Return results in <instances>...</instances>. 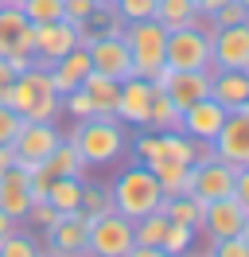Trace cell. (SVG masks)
I'll list each match as a JSON object with an SVG mask.
<instances>
[{
    "label": "cell",
    "instance_id": "6da1fadb",
    "mask_svg": "<svg viewBox=\"0 0 249 257\" xmlns=\"http://www.w3.org/2000/svg\"><path fill=\"white\" fill-rule=\"evenodd\" d=\"M70 141H74V148L82 152V160H86V168L90 164H113L125 156V148H129V137H125V128L117 117H82L74 125V133H70Z\"/></svg>",
    "mask_w": 249,
    "mask_h": 257
},
{
    "label": "cell",
    "instance_id": "7a4b0ae2",
    "mask_svg": "<svg viewBox=\"0 0 249 257\" xmlns=\"http://www.w3.org/2000/svg\"><path fill=\"white\" fill-rule=\"evenodd\" d=\"M8 105H12L24 121H55L59 109H62V101H59V94L51 90V78H47L43 66H31L24 74H16Z\"/></svg>",
    "mask_w": 249,
    "mask_h": 257
},
{
    "label": "cell",
    "instance_id": "3957f363",
    "mask_svg": "<svg viewBox=\"0 0 249 257\" xmlns=\"http://www.w3.org/2000/svg\"><path fill=\"white\" fill-rule=\"evenodd\" d=\"M109 195H113V210L117 214H125V218H144L148 210L160 207V179L144 168V164H133V168H125L121 176H117V183L109 187Z\"/></svg>",
    "mask_w": 249,
    "mask_h": 257
},
{
    "label": "cell",
    "instance_id": "277c9868",
    "mask_svg": "<svg viewBox=\"0 0 249 257\" xmlns=\"http://www.w3.org/2000/svg\"><path fill=\"white\" fill-rule=\"evenodd\" d=\"M125 43H129V59H133V74L152 82L164 70V55H168V28L160 20H137L125 24Z\"/></svg>",
    "mask_w": 249,
    "mask_h": 257
},
{
    "label": "cell",
    "instance_id": "5b68a950",
    "mask_svg": "<svg viewBox=\"0 0 249 257\" xmlns=\"http://www.w3.org/2000/svg\"><path fill=\"white\" fill-rule=\"evenodd\" d=\"M82 47L90 51V66L105 78H133V59H129V43H125V32H86L82 35Z\"/></svg>",
    "mask_w": 249,
    "mask_h": 257
},
{
    "label": "cell",
    "instance_id": "8992f818",
    "mask_svg": "<svg viewBox=\"0 0 249 257\" xmlns=\"http://www.w3.org/2000/svg\"><path fill=\"white\" fill-rule=\"evenodd\" d=\"M164 63L171 70H214L210 66V35L202 32V28H195V24L171 28Z\"/></svg>",
    "mask_w": 249,
    "mask_h": 257
},
{
    "label": "cell",
    "instance_id": "52a82bcc",
    "mask_svg": "<svg viewBox=\"0 0 249 257\" xmlns=\"http://www.w3.org/2000/svg\"><path fill=\"white\" fill-rule=\"evenodd\" d=\"M90 214L78 207L59 214L55 222L47 226V253L51 257H90L86 241H90Z\"/></svg>",
    "mask_w": 249,
    "mask_h": 257
},
{
    "label": "cell",
    "instance_id": "ba28073f",
    "mask_svg": "<svg viewBox=\"0 0 249 257\" xmlns=\"http://www.w3.org/2000/svg\"><path fill=\"white\" fill-rule=\"evenodd\" d=\"M133 245H137V238H133V218L109 210V214H101V218L90 222V241H86L90 257H125Z\"/></svg>",
    "mask_w": 249,
    "mask_h": 257
},
{
    "label": "cell",
    "instance_id": "9c48e42d",
    "mask_svg": "<svg viewBox=\"0 0 249 257\" xmlns=\"http://www.w3.org/2000/svg\"><path fill=\"white\" fill-rule=\"evenodd\" d=\"M210 74H214V70H171V66H164L152 78V86L164 90V94L175 101V109L183 113L187 105L210 97Z\"/></svg>",
    "mask_w": 249,
    "mask_h": 257
},
{
    "label": "cell",
    "instance_id": "30bf717a",
    "mask_svg": "<svg viewBox=\"0 0 249 257\" xmlns=\"http://www.w3.org/2000/svg\"><path fill=\"white\" fill-rule=\"evenodd\" d=\"M86 28H78L70 20H55V24H39L35 28V66H51L59 63L62 55H70L74 47H82Z\"/></svg>",
    "mask_w": 249,
    "mask_h": 257
},
{
    "label": "cell",
    "instance_id": "8fae6325",
    "mask_svg": "<svg viewBox=\"0 0 249 257\" xmlns=\"http://www.w3.org/2000/svg\"><path fill=\"white\" fill-rule=\"evenodd\" d=\"M210 66L214 70H249V24L218 28L210 35Z\"/></svg>",
    "mask_w": 249,
    "mask_h": 257
},
{
    "label": "cell",
    "instance_id": "7c38bea8",
    "mask_svg": "<svg viewBox=\"0 0 249 257\" xmlns=\"http://www.w3.org/2000/svg\"><path fill=\"white\" fill-rule=\"evenodd\" d=\"M59 128H55V121H24L20 125V133H16V164H43L51 152H55V145H59Z\"/></svg>",
    "mask_w": 249,
    "mask_h": 257
},
{
    "label": "cell",
    "instance_id": "4fadbf2b",
    "mask_svg": "<svg viewBox=\"0 0 249 257\" xmlns=\"http://www.w3.org/2000/svg\"><path fill=\"white\" fill-rule=\"evenodd\" d=\"M245 214L249 210L233 199V195H222V199H210L206 207H202V234L210 241H222V238H233V234H241V226H245Z\"/></svg>",
    "mask_w": 249,
    "mask_h": 257
},
{
    "label": "cell",
    "instance_id": "5bb4252c",
    "mask_svg": "<svg viewBox=\"0 0 249 257\" xmlns=\"http://www.w3.org/2000/svg\"><path fill=\"white\" fill-rule=\"evenodd\" d=\"M214 152H218V160L233 164V168L249 164V113L245 109L226 113V121H222V128L214 137Z\"/></svg>",
    "mask_w": 249,
    "mask_h": 257
},
{
    "label": "cell",
    "instance_id": "9a60e30c",
    "mask_svg": "<svg viewBox=\"0 0 249 257\" xmlns=\"http://www.w3.org/2000/svg\"><path fill=\"white\" fill-rule=\"evenodd\" d=\"M148 113H152V82H148V78H137V74H133V78H125L113 117L125 121V125H148Z\"/></svg>",
    "mask_w": 249,
    "mask_h": 257
},
{
    "label": "cell",
    "instance_id": "2e32d148",
    "mask_svg": "<svg viewBox=\"0 0 249 257\" xmlns=\"http://www.w3.org/2000/svg\"><path fill=\"white\" fill-rule=\"evenodd\" d=\"M226 121V109L218 105L214 97H202L195 105H187L183 117H179V133H187L191 141H214L218 128Z\"/></svg>",
    "mask_w": 249,
    "mask_h": 257
},
{
    "label": "cell",
    "instance_id": "e0dca14e",
    "mask_svg": "<svg viewBox=\"0 0 249 257\" xmlns=\"http://www.w3.org/2000/svg\"><path fill=\"white\" fill-rule=\"evenodd\" d=\"M0 210L16 218V222H24L31 210V191H28V172L12 164L8 172H0Z\"/></svg>",
    "mask_w": 249,
    "mask_h": 257
},
{
    "label": "cell",
    "instance_id": "ac0fdd59",
    "mask_svg": "<svg viewBox=\"0 0 249 257\" xmlns=\"http://www.w3.org/2000/svg\"><path fill=\"white\" fill-rule=\"evenodd\" d=\"M233 164L226 160H210V164H195V199L210 203V199H222V195H233Z\"/></svg>",
    "mask_w": 249,
    "mask_h": 257
},
{
    "label": "cell",
    "instance_id": "d6986e66",
    "mask_svg": "<svg viewBox=\"0 0 249 257\" xmlns=\"http://www.w3.org/2000/svg\"><path fill=\"white\" fill-rule=\"evenodd\" d=\"M90 70H93V66H90V51H86V47H74L70 55H62L59 63L47 66V78H51V90L62 97V94H70V90H78L82 78H86Z\"/></svg>",
    "mask_w": 249,
    "mask_h": 257
},
{
    "label": "cell",
    "instance_id": "ffe728a7",
    "mask_svg": "<svg viewBox=\"0 0 249 257\" xmlns=\"http://www.w3.org/2000/svg\"><path fill=\"white\" fill-rule=\"evenodd\" d=\"M210 97H214L226 113L241 109L245 97H249V74L245 70H214V74H210Z\"/></svg>",
    "mask_w": 249,
    "mask_h": 257
},
{
    "label": "cell",
    "instance_id": "44dd1931",
    "mask_svg": "<svg viewBox=\"0 0 249 257\" xmlns=\"http://www.w3.org/2000/svg\"><path fill=\"white\" fill-rule=\"evenodd\" d=\"M82 90L90 94L93 113H97V117H113V109H117V97H121V82H117V78H105V74L90 70V74L82 78Z\"/></svg>",
    "mask_w": 249,
    "mask_h": 257
},
{
    "label": "cell",
    "instance_id": "7402d4cb",
    "mask_svg": "<svg viewBox=\"0 0 249 257\" xmlns=\"http://www.w3.org/2000/svg\"><path fill=\"white\" fill-rule=\"evenodd\" d=\"M47 172L51 176H74V179H82V172H86V160H82V152L74 148V141L66 137V141H59L55 145V152L47 156Z\"/></svg>",
    "mask_w": 249,
    "mask_h": 257
},
{
    "label": "cell",
    "instance_id": "603a6c76",
    "mask_svg": "<svg viewBox=\"0 0 249 257\" xmlns=\"http://www.w3.org/2000/svg\"><path fill=\"white\" fill-rule=\"evenodd\" d=\"M179 117H183V113L175 109V101H171L164 90L152 86V113H148V125L144 128H152V133H175V128H179Z\"/></svg>",
    "mask_w": 249,
    "mask_h": 257
},
{
    "label": "cell",
    "instance_id": "cb8c5ba5",
    "mask_svg": "<svg viewBox=\"0 0 249 257\" xmlns=\"http://www.w3.org/2000/svg\"><path fill=\"white\" fill-rule=\"evenodd\" d=\"M160 207L168 210V218L171 222H179V226H195L199 230L202 226V199H195V195H175V199H160Z\"/></svg>",
    "mask_w": 249,
    "mask_h": 257
},
{
    "label": "cell",
    "instance_id": "d4e9b609",
    "mask_svg": "<svg viewBox=\"0 0 249 257\" xmlns=\"http://www.w3.org/2000/svg\"><path fill=\"white\" fill-rule=\"evenodd\" d=\"M47 203L59 210V214L78 210V203H82V179H74V176H55V179H51V191H47Z\"/></svg>",
    "mask_w": 249,
    "mask_h": 257
},
{
    "label": "cell",
    "instance_id": "484cf974",
    "mask_svg": "<svg viewBox=\"0 0 249 257\" xmlns=\"http://www.w3.org/2000/svg\"><path fill=\"white\" fill-rule=\"evenodd\" d=\"M28 28V16L16 8V4H0V59H8L16 47L20 32Z\"/></svg>",
    "mask_w": 249,
    "mask_h": 257
},
{
    "label": "cell",
    "instance_id": "4316f807",
    "mask_svg": "<svg viewBox=\"0 0 249 257\" xmlns=\"http://www.w3.org/2000/svg\"><path fill=\"white\" fill-rule=\"evenodd\" d=\"M195 0H156V20L164 24V28H183V24H191L195 20Z\"/></svg>",
    "mask_w": 249,
    "mask_h": 257
},
{
    "label": "cell",
    "instance_id": "83f0119b",
    "mask_svg": "<svg viewBox=\"0 0 249 257\" xmlns=\"http://www.w3.org/2000/svg\"><path fill=\"white\" fill-rule=\"evenodd\" d=\"M78 207L86 210L90 218H101V214L113 210V195H109V187H101V183H82V203H78Z\"/></svg>",
    "mask_w": 249,
    "mask_h": 257
},
{
    "label": "cell",
    "instance_id": "f1b7e54d",
    "mask_svg": "<svg viewBox=\"0 0 249 257\" xmlns=\"http://www.w3.org/2000/svg\"><path fill=\"white\" fill-rule=\"evenodd\" d=\"M20 12L28 16L31 28H39V24H55V20H62V0H24Z\"/></svg>",
    "mask_w": 249,
    "mask_h": 257
},
{
    "label": "cell",
    "instance_id": "f546056e",
    "mask_svg": "<svg viewBox=\"0 0 249 257\" xmlns=\"http://www.w3.org/2000/svg\"><path fill=\"white\" fill-rule=\"evenodd\" d=\"M195 226H179V222H168V234H164V241H160V249L171 257H183L191 245H195Z\"/></svg>",
    "mask_w": 249,
    "mask_h": 257
},
{
    "label": "cell",
    "instance_id": "4dcf8cb0",
    "mask_svg": "<svg viewBox=\"0 0 249 257\" xmlns=\"http://www.w3.org/2000/svg\"><path fill=\"white\" fill-rule=\"evenodd\" d=\"M0 257H43V249H39L28 234H20V226H16L12 234L0 241Z\"/></svg>",
    "mask_w": 249,
    "mask_h": 257
},
{
    "label": "cell",
    "instance_id": "1f68e13d",
    "mask_svg": "<svg viewBox=\"0 0 249 257\" xmlns=\"http://www.w3.org/2000/svg\"><path fill=\"white\" fill-rule=\"evenodd\" d=\"M97 0H62V20H70L78 28H90V20L97 16Z\"/></svg>",
    "mask_w": 249,
    "mask_h": 257
},
{
    "label": "cell",
    "instance_id": "d6a6232c",
    "mask_svg": "<svg viewBox=\"0 0 249 257\" xmlns=\"http://www.w3.org/2000/svg\"><path fill=\"white\" fill-rule=\"evenodd\" d=\"M125 24H137V20H156V0H113Z\"/></svg>",
    "mask_w": 249,
    "mask_h": 257
},
{
    "label": "cell",
    "instance_id": "836d02e7",
    "mask_svg": "<svg viewBox=\"0 0 249 257\" xmlns=\"http://www.w3.org/2000/svg\"><path fill=\"white\" fill-rule=\"evenodd\" d=\"M59 101H62V109L70 113V117H78V121H82V117H93V101H90V94H86L82 86L70 90V94H62Z\"/></svg>",
    "mask_w": 249,
    "mask_h": 257
},
{
    "label": "cell",
    "instance_id": "e575fe53",
    "mask_svg": "<svg viewBox=\"0 0 249 257\" xmlns=\"http://www.w3.org/2000/svg\"><path fill=\"white\" fill-rule=\"evenodd\" d=\"M210 20H214V32L218 28H233V24H249V12L237 4V0H230V4H222L218 12H210Z\"/></svg>",
    "mask_w": 249,
    "mask_h": 257
},
{
    "label": "cell",
    "instance_id": "d590c367",
    "mask_svg": "<svg viewBox=\"0 0 249 257\" xmlns=\"http://www.w3.org/2000/svg\"><path fill=\"white\" fill-rule=\"evenodd\" d=\"M210 257H249V241L241 238V234L222 238V241H210Z\"/></svg>",
    "mask_w": 249,
    "mask_h": 257
},
{
    "label": "cell",
    "instance_id": "8d00e7d4",
    "mask_svg": "<svg viewBox=\"0 0 249 257\" xmlns=\"http://www.w3.org/2000/svg\"><path fill=\"white\" fill-rule=\"evenodd\" d=\"M20 125H24V117H20L12 105H4V101H0V145H12L16 133H20Z\"/></svg>",
    "mask_w": 249,
    "mask_h": 257
},
{
    "label": "cell",
    "instance_id": "74e56055",
    "mask_svg": "<svg viewBox=\"0 0 249 257\" xmlns=\"http://www.w3.org/2000/svg\"><path fill=\"white\" fill-rule=\"evenodd\" d=\"M28 218H31V226H43V230H47V226L59 218V210L51 207V203H35V207L28 210Z\"/></svg>",
    "mask_w": 249,
    "mask_h": 257
},
{
    "label": "cell",
    "instance_id": "f35d334b",
    "mask_svg": "<svg viewBox=\"0 0 249 257\" xmlns=\"http://www.w3.org/2000/svg\"><path fill=\"white\" fill-rule=\"evenodd\" d=\"M233 199H237V203L249 210V164L233 172Z\"/></svg>",
    "mask_w": 249,
    "mask_h": 257
},
{
    "label": "cell",
    "instance_id": "ab89813d",
    "mask_svg": "<svg viewBox=\"0 0 249 257\" xmlns=\"http://www.w3.org/2000/svg\"><path fill=\"white\" fill-rule=\"evenodd\" d=\"M12 82H16V70L8 66V59H0V101L8 105V94H12Z\"/></svg>",
    "mask_w": 249,
    "mask_h": 257
},
{
    "label": "cell",
    "instance_id": "60d3db41",
    "mask_svg": "<svg viewBox=\"0 0 249 257\" xmlns=\"http://www.w3.org/2000/svg\"><path fill=\"white\" fill-rule=\"evenodd\" d=\"M8 66H12L16 74H24V70H31V66H35V55H24V51H12V55H8Z\"/></svg>",
    "mask_w": 249,
    "mask_h": 257
},
{
    "label": "cell",
    "instance_id": "b9f144b4",
    "mask_svg": "<svg viewBox=\"0 0 249 257\" xmlns=\"http://www.w3.org/2000/svg\"><path fill=\"white\" fill-rule=\"evenodd\" d=\"M210 160H218L214 141H195V164H210Z\"/></svg>",
    "mask_w": 249,
    "mask_h": 257
},
{
    "label": "cell",
    "instance_id": "7bdbcfd3",
    "mask_svg": "<svg viewBox=\"0 0 249 257\" xmlns=\"http://www.w3.org/2000/svg\"><path fill=\"white\" fill-rule=\"evenodd\" d=\"M125 257H171V253H164L160 245H133Z\"/></svg>",
    "mask_w": 249,
    "mask_h": 257
},
{
    "label": "cell",
    "instance_id": "ee69618b",
    "mask_svg": "<svg viewBox=\"0 0 249 257\" xmlns=\"http://www.w3.org/2000/svg\"><path fill=\"white\" fill-rule=\"evenodd\" d=\"M12 164H16V148L12 145H0V172H8Z\"/></svg>",
    "mask_w": 249,
    "mask_h": 257
},
{
    "label": "cell",
    "instance_id": "f6af8a7d",
    "mask_svg": "<svg viewBox=\"0 0 249 257\" xmlns=\"http://www.w3.org/2000/svg\"><path fill=\"white\" fill-rule=\"evenodd\" d=\"M222 4H230V0H195V8H199V12H206V16H210V12H218Z\"/></svg>",
    "mask_w": 249,
    "mask_h": 257
},
{
    "label": "cell",
    "instance_id": "bcb514c9",
    "mask_svg": "<svg viewBox=\"0 0 249 257\" xmlns=\"http://www.w3.org/2000/svg\"><path fill=\"white\" fill-rule=\"evenodd\" d=\"M16 226H20V222H16V218H8V214H4V210H0V241L8 238V234H12Z\"/></svg>",
    "mask_w": 249,
    "mask_h": 257
},
{
    "label": "cell",
    "instance_id": "7dc6e473",
    "mask_svg": "<svg viewBox=\"0 0 249 257\" xmlns=\"http://www.w3.org/2000/svg\"><path fill=\"white\" fill-rule=\"evenodd\" d=\"M241 238L249 241V214H245V226H241Z\"/></svg>",
    "mask_w": 249,
    "mask_h": 257
},
{
    "label": "cell",
    "instance_id": "c3c4849f",
    "mask_svg": "<svg viewBox=\"0 0 249 257\" xmlns=\"http://www.w3.org/2000/svg\"><path fill=\"white\" fill-rule=\"evenodd\" d=\"M4 4H16V8H20V4H24V0H4Z\"/></svg>",
    "mask_w": 249,
    "mask_h": 257
},
{
    "label": "cell",
    "instance_id": "681fc988",
    "mask_svg": "<svg viewBox=\"0 0 249 257\" xmlns=\"http://www.w3.org/2000/svg\"><path fill=\"white\" fill-rule=\"evenodd\" d=\"M237 4H241V8H245V12H249V0H237Z\"/></svg>",
    "mask_w": 249,
    "mask_h": 257
},
{
    "label": "cell",
    "instance_id": "f907efd6",
    "mask_svg": "<svg viewBox=\"0 0 249 257\" xmlns=\"http://www.w3.org/2000/svg\"><path fill=\"white\" fill-rule=\"evenodd\" d=\"M241 109H245V113H249V97H245V105H241Z\"/></svg>",
    "mask_w": 249,
    "mask_h": 257
},
{
    "label": "cell",
    "instance_id": "816d5d0a",
    "mask_svg": "<svg viewBox=\"0 0 249 257\" xmlns=\"http://www.w3.org/2000/svg\"><path fill=\"white\" fill-rule=\"evenodd\" d=\"M97 4H113V0H97Z\"/></svg>",
    "mask_w": 249,
    "mask_h": 257
},
{
    "label": "cell",
    "instance_id": "f5cc1de1",
    "mask_svg": "<svg viewBox=\"0 0 249 257\" xmlns=\"http://www.w3.org/2000/svg\"><path fill=\"white\" fill-rule=\"evenodd\" d=\"M43 257H51V253H43Z\"/></svg>",
    "mask_w": 249,
    "mask_h": 257
},
{
    "label": "cell",
    "instance_id": "db71d44e",
    "mask_svg": "<svg viewBox=\"0 0 249 257\" xmlns=\"http://www.w3.org/2000/svg\"><path fill=\"white\" fill-rule=\"evenodd\" d=\"M183 257H191V253H183Z\"/></svg>",
    "mask_w": 249,
    "mask_h": 257
},
{
    "label": "cell",
    "instance_id": "11a10c76",
    "mask_svg": "<svg viewBox=\"0 0 249 257\" xmlns=\"http://www.w3.org/2000/svg\"><path fill=\"white\" fill-rule=\"evenodd\" d=\"M0 4H4V0H0Z\"/></svg>",
    "mask_w": 249,
    "mask_h": 257
},
{
    "label": "cell",
    "instance_id": "9f6ffc18",
    "mask_svg": "<svg viewBox=\"0 0 249 257\" xmlns=\"http://www.w3.org/2000/svg\"><path fill=\"white\" fill-rule=\"evenodd\" d=\"M245 74H249V70H245Z\"/></svg>",
    "mask_w": 249,
    "mask_h": 257
}]
</instances>
